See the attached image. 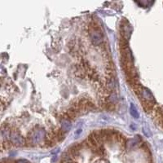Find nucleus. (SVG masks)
<instances>
[{
	"instance_id": "1",
	"label": "nucleus",
	"mask_w": 163,
	"mask_h": 163,
	"mask_svg": "<svg viewBox=\"0 0 163 163\" xmlns=\"http://www.w3.org/2000/svg\"><path fill=\"white\" fill-rule=\"evenodd\" d=\"M90 38H91V42L95 46L100 45L104 41V36L100 29L97 25H91V29H90Z\"/></svg>"
},
{
	"instance_id": "2",
	"label": "nucleus",
	"mask_w": 163,
	"mask_h": 163,
	"mask_svg": "<svg viewBox=\"0 0 163 163\" xmlns=\"http://www.w3.org/2000/svg\"><path fill=\"white\" fill-rule=\"evenodd\" d=\"M137 95L140 96V100L142 102H149V103H155V99L154 96L152 94L148 88L146 87H141L140 91H138Z\"/></svg>"
},
{
	"instance_id": "3",
	"label": "nucleus",
	"mask_w": 163,
	"mask_h": 163,
	"mask_svg": "<svg viewBox=\"0 0 163 163\" xmlns=\"http://www.w3.org/2000/svg\"><path fill=\"white\" fill-rule=\"evenodd\" d=\"M45 137H46V132H45V131L43 129L36 130L32 134V143H34L35 144H39V143H41L45 139Z\"/></svg>"
},
{
	"instance_id": "4",
	"label": "nucleus",
	"mask_w": 163,
	"mask_h": 163,
	"mask_svg": "<svg viewBox=\"0 0 163 163\" xmlns=\"http://www.w3.org/2000/svg\"><path fill=\"white\" fill-rule=\"evenodd\" d=\"M11 142L13 144L16 145L17 147H22L25 144V140L21 135H19L16 132H12L10 136Z\"/></svg>"
},
{
	"instance_id": "5",
	"label": "nucleus",
	"mask_w": 163,
	"mask_h": 163,
	"mask_svg": "<svg viewBox=\"0 0 163 163\" xmlns=\"http://www.w3.org/2000/svg\"><path fill=\"white\" fill-rule=\"evenodd\" d=\"M105 87L110 91H114L116 88V82L114 77H109L105 79Z\"/></svg>"
},
{
	"instance_id": "6",
	"label": "nucleus",
	"mask_w": 163,
	"mask_h": 163,
	"mask_svg": "<svg viewBox=\"0 0 163 163\" xmlns=\"http://www.w3.org/2000/svg\"><path fill=\"white\" fill-rule=\"evenodd\" d=\"M140 136H135V138H133L131 140H128L127 142V148L129 149H132L135 148L138 146V144L140 142Z\"/></svg>"
},
{
	"instance_id": "7",
	"label": "nucleus",
	"mask_w": 163,
	"mask_h": 163,
	"mask_svg": "<svg viewBox=\"0 0 163 163\" xmlns=\"http://www.w3.org/2000/svg\"><path fill=\"white\" fill-rule=\"evenodd\" d=\"M71 127H72V124L69 119H64L61 122V130L64 132L70 131L71 130Z\"/></svg>"
},
{
	"instance_id": "8",
	"label": "nucleus",
	"mask_w": 163,
	"mask_h": 163,
	"mask_svg": "<svg viewBox=\"0 0 163 163\" xmlns=\"http://www.w3.org/2000/svg\"><path fill=\"white\" fill-rule=\"evenodd\" d=\"M130 114L134 118L137 119L140 117V114H139V112H138L137 109L135 108V106L134 105V104H131V106H130Z\"/></svg>"
},
{
	"instance_id": "9",
	"label": "nucleus",
	"mask_w": 163,
	"mask_h": 163,
	"mask_svg": "<svg viewBox=\"0 0 163 163\" xmlns=\"http://www.w3.org/2000/svg\"><path fill=\"white\" fill-rule=\"evenodd\" d=\"M1 133H2V136H3V138L6 141H7L8 138H10L11 134H12V133H10V130H9V128H8V127H2V131H1Z\"/></svg>"
},
{
	"instance_id": "10",
	"label": "nucleus",
	"mask_w": 163,
	"mask_h": 163,
	"mask_svg": "<svg viewBox=\"0 0 163 163\" xmlns=\"http://www.w3.org/2000/svg\"><path fill=\"white\" fill-rule=\"evenodd\" d=\"M143 132H144V134L146 136H148V137H150L151 136L150 131H148L146 127H144V128H143Z\"/></svg>"
},
{
	"instance_id": "11",
	"label": "nucleus",
	"mask_w": 163,
	"mask_h": 163,
	"mask_svg": "<svg viewBox=\"0 0 163 163\" xmlns=\"http://www.w3.org/2000/svg\"><path fill=\"white\" fill-rule=\"evenodd\" d=\"M82 133V129L81 128H79V129H77V131H75V138H78V136H79L80 135V134Z\"/></svg>"
},
{
	"instance_id": "12",
	"label": "nucleus",
	"mask_w": 163,
	"mask_h": 163,
	"mask_svg": "<svg viewBox=\"0 0 163 163\" xmlns=\"http://www.w3.org/2000/svg\"><path fill=\"white\" fill-rule=\"evenodd\" d=\"M16 163H29L28 161L24 160V159H21V160H18Z\"/></svg>"
}]
</instances>
